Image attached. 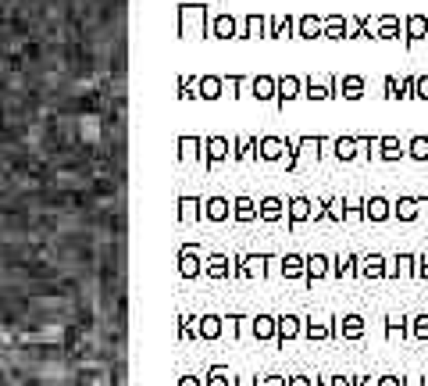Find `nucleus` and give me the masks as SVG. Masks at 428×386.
<instances>
[{"mask_svg": "<svg viewBox=\"0 0 428 386\" xmlns=\"http://www.w3.org/2000/svg\"><path fill=\"white\" fill-rule=\"evenodd\" d=\"M332 340H350V343L364 340V318L357 311L342 315V318H332Z\"/></svg>", "mask_w": 428, "mask_h": 386, "instance_id": "nucleus-2", "label": "nucleus"}, {"mask_svg": "<svg viewBox=\"0 0 428 386\" xmlns=\"http://www.w3.org/2000/svg\"><path fill=\"white\" fill-rule=\"evenodd\" d=\"M414 97L418 100H428V75H418L414 79Z\"/></svg>", "mask_w": 428, "mask_h": 386, "instance_id": "nucleus-42", "label": "nucleus"}, {"mask_svg": "<svg viewBox=\"0 0 428 386\" xmlns=\"http://www.w3.org/2000/svg\"><path fill=\"white\" fill-rule=\"evenodd\" d=\"M200 336H204V340L222 336V318H218V315H204V318H200Z\"/></svg>", "mask_w": 428, "mask_h": 386, "instance_id": "nucleus-32", "label": "nucleus"}, {"mask_svg": "<svg viewBox=\"0 0 428 386\" xmlns=\"http://www.w3.org/2000/svg\"><path fill=\"white\" fill-rule=\"evenodd\" d=\"M360 219L371 222V226H382L393 219V201H385L382 193H371V197L360 201Z\"/></svg>", "mask_w": 428, "mask_h": 386, "instance_id": "nucleus-1", "label": "nucleus"}, {"mask_svg": "<svg viewBox=\"0 0 428 386\" xmlns=\"http://www.w3.org/2000/svg\"><path fill=\"white\" fill-rule=\"evenodd\" d=\"M407 158L428 161V136H411V143H407Z\"/></svg>", "mask_w": 428, "mask_h": 386, "instance_id": "nucleus-31", "label": "nucleus"}, {"mask_svg": "<svg viewBox=\"0 0 428 386\" xmlns=\"http://www.w3.org/2000/svg\"><path fill=\"white\" fill-rule=\"evenodd\" d=\"M275 97H278V104H289V100H296L300 97V79L296 75H286V79H278L275 82Z\"/></svg>", "mask_w": 428, "mask_h": 386, "instance_id": "nucleus-22", "label": "nucleus"}, {"mask_svg": "<svg viewBox=\"0 0 428 386\" xmlns=\"http://www.w3.org/2000/svg\"><path fill=\"white\" fill-rule=\"evenodd\" d=\"M403 39H407V47H414V43L428 39V15H421V11L407 15L403 18Z\"/></svg>", "mask_w": 428, "mask_h": 386, "instance_id": "nucleus-4", "label": "nucleus"}, {"mask_svg": "<svg viewBox=\"0 0 428 386\" xmlns=\"http://www.w3.org/2000/svg\"><path fill=\"white\" fill-rule=\"evenodd\" d=\"M304 279H307V286L329 279V254H307L304 257Z\"/></svg>", "mask_w": 428, "mask_h": 386, "instance_id": "nucleus-5", "label": "nucleus"}, {"mask_svg": "<svg viewBox=\"0 0 428 386\" xmlns=\"http://www.w3.org/2000/svg\"><path fill=\"white\" fill-rule=\"evenodd\" d=\"M179 386H200V383H197V379H193V376H186V379H182Z\"/></svg>", "mask_w": 428, "mask_h": 386, "instance_id": "nucleus-56", "label": "nucleus"}, {"mask_svg": "<svg viewBox=\"0 0 428 386\" xmlns=\"http://www.w3.org/2000/svg\"><path fill=\"white\" fill-rule=\"evenodd\" d=\"M407 158V150L396 136H378V161H400Z\"/></svg>", "mask_w": 428, "mask_h": 386, "instance_id": "nucleus-16", "label": "nucleus"}, {"mask_svg": "<svg viewBox=\"0 0 428 386\" xmlns=\"http://www.w3.org/2000/svg\"><path fill=\"white\" fill-rule=\"evenodd\" d=\"M353 143H357V158L378 161V136H353Z\"/></svg>", "mask_w": 428, "mask_h": 386, "instance_id": "nucleus-27", "label": "nucleus"}, {"mask_svg": "<svg viewBox=\"0 0 428 386\" xmlns=\"http://www.w3.org/2000/svg\"><path fill=\"white\" fill-rule=\"evenodd\" d=\"M385 97H389V100H400V79H396V75L385 79Z\"/></svg>", "mask_w": 428, "mask_h": 386, "instance_id": "nucleus-41", "label": "nucleus"}, {"mask_svg": "<svg viewBox=\"0 0 428 386\" xmlns=\"http://www.w3.org/2000/svg\"><path fill=\"white\" fill-rule=\"evenodd\" d=\"M286 222L289 229H296L300 222H311V197H293L286 204Z\"/></svg>", "mask_w": 428, "mask_h": 386, "instance_id": "nucleus-11", "label": "nucleus"}, {"mask_svg": "<svg viewBox=\"0 0 428 386\" xmlns=\"http://www.w3.org/2000/svg\"><path fill=\"white\" fill-rule=\"evenodd\" d=\"M414 279H425V283H428V257L425 254L421 257L414 254Z\"/></svg>", "mask_w": 428, "mask_h": 386, "instance_id": "nucleus-39", "label": "nucleus"}, {"mask_svg": "<svg viewBox=\"0 0 428 386\" xmlns=\"http://www.w3.org/2000/svg\"><path fill=\"white\" fill-rule=\"evenodd\" d=\"M207 386H232L225 365H214V369H211V383H207Z\"/></svg>", "mask_w": 428, "mask_h": 386, "instance_id": "nucleus-38", "label": "nucleus"}, {"mask_svg": "<svg viewBox=\"0 0 428 386\" xmlns=\"http://www.w3.org/2000/svg\"><path fill=\"white\" fill-rule=\"evenodd\" d=\"M332 386H353V376H332Z\"/></svg>", "mask_w": 428, "mask_h": 386, "instance_id": "nucleus-52", "label": "nucleus"}, {"mask_svg": "<svg viewBox=\"0 0 428 386\" xmlns=\"http://www.w3.org/2000/svg\"><path fill=\"white\" fill-rule=\"evenodd\" d=\"M286 147H289V140H278V136H268V140H261V158H268V161H282V154H286Z\"/></svg>", "mask_w": 428, "mask_h": 386, "instance_id": "nucleus-25", "label": "nucleus"}, {"mask_svg": "<svg viewBox=\"0 0 428 386\" xmlns=\"http://www.w3.org/2000/svg\"><path fill=\"white\" fill-rule=\"evenodd\" d=\"M261 386H286V376H268Z\"/></svg>", "mask_w": 428, "mask_h": 386, "instance_id": "nucleus-51", "label": "nucleus"}, {"mask_svg": "<svg viewBox=\"0 0 428 386\" xmlns=\"http://www.w3.org/2000/svg\"><path fill=\"white\" fill-rule=\"evenodd\" d=\"M214 29H218L222 36H232V29H235V26H232V18H218V26H214Z\"/></svg>", "mask_w": 428, "mask_h": 386, "instance_id": "nucleus-46", "label": "nucleus"}, {"mask_svg": "<svg viewBox=\"0 0 428 386\" xmlns=\"http://www.w3.org/2000/svg\"><path fill=\"white\" fill-rule=\"evenodd\" d=\"M296 147H293V154H304V158H321V147H325L329 140L325 136H304V140H293Z\"/></svg>", "mask_w": 428, "mask_h": 386, "instance_id": "nucleus-19", "label": "nucleus"}, {"mask_svg": "<svg viewBox=\"0 0 428 386\" xmlns=\"http://www.w3.org/2000/svg\"><path fill=\"white\" fill-rule=\"evenodd\" d=\"M342 222H360V208H350V201H347V219Z\"/></svg>", "mask_w": 428, "mask_h": 386, "instance_id": "nucleus-50", "label": "nucleus"}, {"mask_svg": "<svg viewBox=\"0 0 428 386\" xmlns=\"http://www.w3.org/2000/svg\"><path fill=\"white\" fill-rule=\"evenodd\" d=\"M321 39H347V15H325L321 18Z\"/></svg>", "mask_w": 428, "mask_h": 386, "instance_id": "nucleus-13", "label": "nucleus"}, {"mask_svg": "<svg viewBox=\"0 0 428 386\" xmlns=\"http://www.w3.org/2000/svg\"><path fill=\"white\" fill-rule=\"evenodd\" d=\"M257 214H261L264 222H282L286 219V204L278 197H264L261 204H257Z\"/></svg>", "mask_w": 428, "mask_h": 386, "instance_id": "nucleus-18", "label": "nucleus"}, {"mask_svg": "<svg viewBox=\"0 0 428 386\" xmlns=\"http://www.w3.org/2000/svg\"><path fill=\"white\" fill-rule=\"evenodd\" d=\"M253 326H250V333L257 336V340H275V315H257V318H250Z\"/></svg>", "mask_w": 428, "mask_h": 386, "instance_id": "nucleus-26", "label": "nucleus"}, {"mask_svg": "<svg viewBox=\"0 0 428 386\" xmlns=\"http://www.w3.org/2000/svg\"><path fill=\"white\" fill-rule=\"evenodd\" d=\"M332 147H335V158H339V161H353V158H357V143H353V136H335Z\"/></svg>", "mask_w": 428, "mask_h": 386, "instance_id": "nucleus-29", "label": "nucleus"}, {"mask_svg": "<svg viewBox=\"0 0 428 386\" xmlns=\"http://www.w3.org/2000/svg\"><path fill=\"white\" fill-rule=\"evenodd\" d=\"M375 386H403V379H400V376H378Z\"/></svg>", "mask_w": 428, "mask_h": 386, "instance_id": "nucleus-44", "label": "nucleus"}, {"mask_svg": "<svg viewBox=\"0 0 428 386\" xmlns=\"http://www.w3.org/2000/svg\"><path fill=\"white\" fill-rule=\"evenodd\" d=\"M353 386H375L371 376H353Z\"/></svg>", "mask_w": 428, "mask_h": 386, "instance_id": "nucleus-54", "label": "nucleus"}, {"mask_svg": "<svg viewBox=\"0 0 428 386\" xmlns=\"http://www.w3.org/2000/svg\"><path fill=\"white\" fill-rule=\"evenodd\" d=\"M204 97H218V82L214 79H204Z\"/></svg>", "mask_w": 428, "mask_h": 386, "instance_id": "nucleus-49", "label": "nucleus"}, {"mask_svg": "<svg viewBox=\"0 0 428 386\" xmlns=\"http://www.w3.org/2000/svg\"><path fill=\"white\" fill-rule=\"evenodd\" d=\"M300 97H307V100H332V86L318 82V79H307V82H300Z\"/></svg>", "mask_w": 428, "mask_h": 386, "instance_id": "nucleus-23", "label": "nucleus"}, {"mask_svg": "<svg viewBox=\"0 0 428 386\" xmlns=\"http://www.w3.org/2000/svg\"><path fill=\"white\" fill-rule=\"evenodd\" d=\"M300 329H304V318H300V315H278V318H275V340H278V343L296 340Z\"/></svg>", "mask_w": 428, "mask_h": 386, "instance_id": "nucleus-9", "label": "nucleus"}, {"mask_svg": "<svg viewBox=\"0 0 428 386\" xmlns=\"http://www.w3.org/2000/svg\"><path fill=\"white\" fill-rule=\"evenodd\" d=\"M286 386H314V379H311V376H289Z\"/></svg>", "mask_w": 428, "mask_h": 386, "instance_id": "nucleus-45", "label": "nucleus"}, {"mask_svg": "<svg viewBox=\"0 0 428 386\" xmlns=\"http://www.w3.org/2000/svg\"><path fill=\"white\" fill-rule=\"evenodd\" d=\"M411 336L414 340H428V311H421V315L411 318Z\"/></svg>", "mask_w": 428, "mask_h": 386, "instance_id": "nucleus-34", "label": "nucleus"}, {"mask_svg": "<svg viewBox=\"0 0 428 386\" xmlns=\"http://www.w3.org/2000/svg\"><path fill=\"white\" fill-rule=\"evenodd\" d=\"M264 33H268V21H264L261 15H250V18H246V36L257 39V36H264Z\"/></svg>", "mask_w": 428, "mask_h": 386, "instance_id": "nucleus-36", "label": "nucleus"}, {"mask_svg": "<svg viewBox=\"0 0 428 386\" xmlns=\"http://www.w3.org/2000/svg\"><path fill=\"white\" fill-rule=\"evenodd\" d=\"M329 275H335V279H353V275H357V254L347 250V254L329 257Z\"/></svg>", "mask_w": 428, "mask_h": 386, "instance_id": "nucleus-8", "label": "nucleus"}, {"mask_svg": "<svg viewBox=\"0 0 428 386\" xmlns=\"http://www.w3.org/2000/svg\"><path fill=\"white\" fill-rule=\"evenodd\" d=\"M296 36L300 39H321V18L318 15H300L296 18Z\"/></svg>", "mask_w": 428, "mask_h": 386, "instance_id": "nucleus-21", "label": "nucleus"}, {"mask_svg": "<svg viewBox=\"0 0 428 386\" xmlns=\"http://www.w3.org/2000/svg\"><path fill=\"white\" fill-rule=\"evenodd\" d=\"M418 214H421V208H418V201L411 197V193H403V197L393 201V219H400V222H414Z\"/></svg>", "mask_w": 428, "mask_h": 386, "instance_id": "nucleus-15", "label": "nucleus"}, {"mask_svg": "<svg viewBox=\"0 0 428 386\" xmlns=\"http://www.w3.org/2000/svg\"><path fill=\"white\" fill-rule=\"evenodd\" d=\"M211 158H225V140H211Z\"/></svg>", "mask_w": 428, "mask_h": 386, "instance_id": "nucleus-47", "label": "nucleus"}, {"mask_svg": "<svg viewBox=\"0 0 428 386\" xmlns=\"http://www.w3.org/2000/svg\"><path fill=\"white\" fill-rule=\"evenodd\" d=\"M264 272H268V254H246V257H243L240 275H246V279H261Z\"/></svg>", "mask_w": 428, "mask_h": 386, "instance_id": "nucleus-17", "label": "nucleus"}, {"mask_svg": "<svg viewBox=\"0 0 428 386\" xmlns=\"http://www.w3.org/2000/svg\"><path fill=\"white\" fill-rule=\"evenodd\" d=\"M250 147H253V140H243V143H240V150H235V154H240V158H250Z\"/></svg>", "mask_w": 428, "mask_h": 386, "instance_id": "nucleus-53", "label": "nucleus"}, {"mask_svg": "<svg viewBox=\"0 0 428 386\" xmlns=\"http://www.w3.org/2000/svg\"><path fill=\"white\" fill-rule=\"evenodd\" d=\"M311 222H325V201H311Z\"/></svg>", "mask_w": 428, "mask_h": 386, "instance_id": "nucleus-43", "label": "nucleus"}, {"mask_svg": "<svg viewBox=\"0 0 428 386\" xmlns=\"http://www.w3.org/2000/svg\"><path fill=\"white\" fill-rule=\"evenodd\" d=\"M235 386H257L253 379H240V383H235Z\"/></svg>", "mask_w": 428, "mask_h": 386, "instance_id": "nucleus-57", "label": "nucleus"}, {"mask_svg": "<svg viewBox=\"0 0 428 386\" xmlns=\"http://www.w3.org/2000/svg\"><path fill=\"white\" fill-rule=\"evenodd\" d=\"M207 275L211 279H225V275H232V261L225 254H211L207 257Z\"/></svg>", "mask_w": 428, "mask_h": 386, "instance_id": "nucleus-28", "label": "nucleus"}, {"mask_svg": "<svg viewBox=\"0 0 428 386\" xmlns=\"http://www.w3.org/2000/svg\"><path fill=\"white\" fill-rule=\"evenodd\" d=\"M235 219H240V222H253L257 219V204L250 197H240V201H235Z\"/></svg>", "mask_w": 428, "mask_h": 386, "instance_id": "nucleus-33", "label": "nucleus"}, {"mask_svg": "<svg viewBox=\"0 0 428 386\" xmlns=\"http://www.w3.org/2000/svg\"><path fill=\"white\" fill-rule=\"evenodd\" d=\"M207 214H211L214 222H222V219H228V204H225L222 197H214V201L207 204Z\"/></svg>", "mask_w": 428, "mask_h": 386, "instance_id": "nucleus-37", "label": "nucleus"}, {"mask_svg": "<svg viewBox=\"0 0 428 386\" xmlns=\"http://www.w3.org/2000/svg\"><path fill=\"white\" fill-rule=\"evenodd\" d=\"M403 36V26L396 15H382L375 18V39H400Z\"/></svg>", "mask_w": 428, "mask_h": 386, "instance_id": "nucleus-14", "label": "nucleus"}, {"mask_svg": "<svg viewBox=\"0 0 428 386\" xmlns=\"http://www.w3.org/2000/svg\"><path fill=\"white\" fill-rule=\"evenodd\" d=\"M347 219V197H329L325 201V222H342Z\"/></svg>", "mask_w": 428, "mask_h": 386, "instance_id": "nucleus-30", "label": "nucleus"}, {"mask_svg": "<svg viewBox=\"0 0 428 386\" xmlns=\"http://www.w3.org/2000/svg\"><path fill=\"white\" fill-rule=\"evenodd\" d=\"M385 279H414V254L385 257Z\"/></svg>", "mask_w": 428, "mask_h": 386, "instance_id": "nucleus-7", "label": "nucleus"}, {"mask_svg": "<svg viewBox=\"0 0 428 386\" xmlns=\"http://www.w3.org/2000/svg\"><path fill=\"white\" fill-rule=\"evenodd\" d=\"M253 93H257V97H261V100H271V97H275V79H268V75H261V79H257V82H253Z\"/></svg>", "mask_w": 428, "mask_h": 386, "instance_id": "nucleus-35", "label": "nucleus"}, {"mask_svg": "<svg viewBox=\"0 0 428 386\" xmlns=\"http://www.w3.org/2000/svg\"><path fill=\"white\" fill-rule=\"evenodd\" d=\"M300 336H307L311 343H325V340H332V322H325V318H304Z\"/></svg>", "mask_w": 428, "mask_h": 386, "instance_id": "nucleus-10", "label": "nucleus"}, {"mask_svg": "<svg viewBox=\"0 0 428 386\" xmlns=\"http://www.w3.org/2000/svg\"><path fill=\"white\" fill-rule=\"evenodd\" d=\"M278 272L286 279H304V254H286L278 257Z\"/></svg>", "mask_w": 428, "mask_h": 386, "instance_id": "nucleus-24", "label": "nucleus"}, {"mask_svg": "<svg viewBox=\"0 0 428 386\" xmlns=\"http://www.w3.org/2000/svg\"><path fill=\"white\" fill-rule=\"evenodd\" d=\"M329 86H332V97H342V100H360L364 97V79L360 75H329Z\"/></svg>", "mask_w": 428, "mask_h": 386, "instance_id": "nucleus-3", "label": "nucleus"}, {"mask_svg": "<svg viewBox=\"0 0 428 386\" xmlns=\"http://www.w3.org/2000/svg\"><path fill=\"white\" fill-rule=\"evenodd\" d=\"M403 386H428V376L425 379H403Z\"/></svg>", "mask_w": 428, "mask_h": 386, "instance_id": "nucleus-55", "label": "nucleus"}, {"mask_svg": "<svg viewBox=\"0 0 428 386\" xmlns=\"http://www.w3.org/2000/svg\"><path fill=\"white\" fill-rule=\"evenodd\" d=\"M182 219H197V201H182Z\"/></svg>", "mask_w": 428, "mask_h": 386, "instance_id": "nucleus-48", "label": "nucleus"}, {"mask_svg": "<svg viewBox=\"0 0 428 386\" xmlns=\"http://www.w3.org/2000/svg\"><path fill=\"white\" fill-rule=\"evenodd\" d=\"M407 336H411V322H407L403 315H385V340L403 343Z\"/></svg>", "mask_w": 428, "mask_h": 386, "instance_id": "nucleus-12", "label": "nucleus"}, {"mask_svg": "<svg viewBox=\"0 0 428 386\" xmlns=\"http://www.w3.org/2000/svg\"><path fill=\"white\" fill-rule=\"evenodd\" d=\"M357 275L368 279V283H378V279H385V257H382V254L357 257Z\"/></svg>", "mask_w": 428, "mask_h": 386, "instance_id": "nucleus-6", "label": "nucleus"}, {"mask_svg": "<svg viewBox=\"0 0 428 386\" xmlns=\"http://www.w3.org/2000/svg\"><path fill=\"white\" fill-rule=\"evenodd\" d=\"M268 36H271V39H286V36H296V18H289V15H278V18H271V21H268Z\"/></svg>", "mask_w": 428, "mask_h": 386, "instance_id": "nucleus-20", "label": "nucleus"}, {"mask_svg": "<svg viewBox=\"0 0 428 386\" xmlns=\"http://www.w3.org/2000/svg\"><path fill=\"white\" fill-rule=\"evenodd\" d=\"M400 100H414V75H407L400 82Z\"/></svg>", "mask_w": 428, "mask_h": 386, "instance_id": "nucleus-40", "label": "nucleus"}]
</instances>
